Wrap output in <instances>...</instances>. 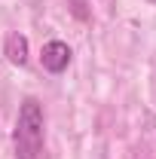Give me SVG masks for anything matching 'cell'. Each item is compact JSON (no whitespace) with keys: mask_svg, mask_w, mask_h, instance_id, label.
<instances>
[{"mask_svg":"<svg viewBox=\"0 0 156 159\" xmlns=\"http://www.w3.org/2000/svg\"><path fill=\"white\" fill-rule=\"evenodd\" d=\"M40 147H43V110L34 98H28L16 122V153L19 159H37Z\"/></svg>","mask_w":156,"mask_h":159,"instance_id":"6da1fadb","label":"cell"},{"mask_svg":"<svg viewBox=\"0 0 156 159\" xmlns=\"http://www.w3.org/2000/svg\"><path fill=\"white\" fill-rule=\"evenodd\" d=\"M6 58L12 64H25L28 61V40L21 34H9L6 37Z\"/></svg>","mask_w":156,"mask_h":159,"instance_id":"3957f363","label":"cell"},{"mask_svg":"<svg viewBox=\"0 0 156 159\" xmlns=\"http://www.w3.org/2000/svg\"><path fill=\"white\" fill-rule=\"evenodd\" d=\"M40 61H43V67H46L49 74H61V70L67 67V61H71V49H67V43H61V40L46 43Z\"/></svg>","mask_w":156,"mask_h":159,"instance_id":"7a4b0ae2","label":"cell"}]
</instances>
